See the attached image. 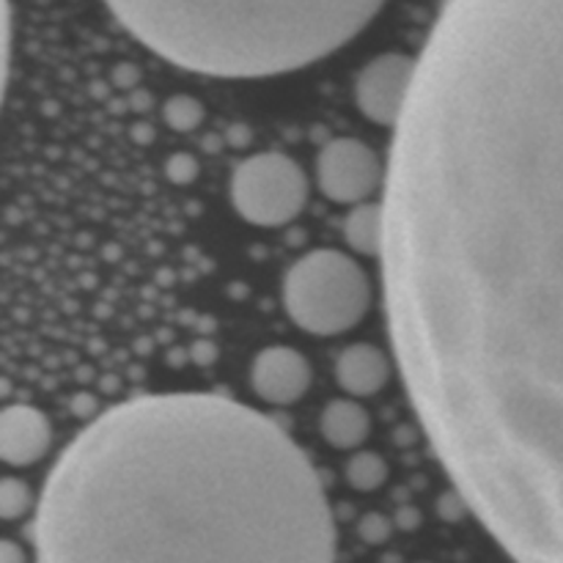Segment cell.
<instances>
[{"mask_svg": "<svg viewBox=\"0 0 563 563\" xmlns=\"http://www.w3.org/2000/svg\"><path fill=\"white\" fill-rule=\"evenodd\" d=\"M421 427L515 563H563V0H445L385 176Z\"/></svg>", "mask_w": 563, "mask_h": 563, "instance_id": "obj_1", "label": "cell"}, {"mask_svg": "<svg viewBox=\"0 0 563 563\" xmlns=\"http://www.w3.org/2000/svg\"><path fill=\"white\" fill-rule=\"evenodd\" d=\"M33 544L36 563H335V520L273 418L218 394H152L66 445Z\"/></svg>", "mask_w": 563, "mask_h": 563, "instance_id": "obj_2", "label": "cell"}, {"mask_svg": "<svg viewBox=\"0 0 563 563\" xmlns=\"http://www.w3.org/2000/svg\"><path fill=\"white\" fill-rule=\"evenodd\" d=\"M388 0H104L179 69L256 80L306 69L350 44Z\"/></svg>", "mask_w": 563, "mask_h": 563, "instance_id": "obj_3", "label": "cell"}, {"mask_svg": "<svg viewBox=\"0 0 563 563\" xmlns=\"http://www.w3.org/2000/svg\"><path fill=\"white\" fill-rule=\"evenodd\" d=\"M280 295L297 328L333 339L363 322L372 308V280L352 256L335 247H317L291 264Z\"/></svg>", "mask_w": 563, "mask_h": 563, "instance_id": "obj_4", "label": "cell"}, {"mask_svg": "<svg viewBox=\"0 0 563 563\" xmlns=\"http://www.w3.org/2000/svg\"><path fill=\"white\" fill-rule=\"evenodd\" d=\"M229 196L245 223L280 229L306 209L308 176L289 154H251L231 174Z\"/></svg>", "mask_w": 563, "mask_h": 563, "instance_id": "obj_5", "label": "cell"}, {"mask_svg": "<svg viewBox=\"0 0 563 563\" xmlns=\"http://www.w3.org/2000/svg\"><path fill=\"white\" fill-rule=\"evenodd\" d=\"M385 176L388 170H383L377 154L357 137H333L317 157L319 190L328 201L344 207L366 203L379 187H385Z\"/></svg>", "mask_w": 563, "mask_h": 563, "instance_id": "obj_6", "label": "cell"}, {"mask_svg": "<svg viewBox=\"0 0 563 563\" xmlns=\"http://www.w3.org/2000/svg\"><path fill=\"white\" fill-rule=\"evenodd\" d=\"M418 58L407 53H383L368 60L355 80V104L377 126H396L410 102Z\"/></svg>", "mask_w": 563, "mask_h": 563, "instance_id": "obj_7", "label": "cell"}, {"mask_svg": "<svg viewBox=\"0 0 563 563\" xmlns=\"http://www.w3.org/2000/svg\"><path fill=\"white\" fill-rule=\"evenodd\" d=\"M311 363L291 346H267L253 357L251 388L264 405H297L311 388Z\"/></svg>", "mask_w": 563, "mask_h": 563, "instance_id": "obj_8", "label": "cell"}, {"mask_svg": "<svg viewBox=\"0 0 563 563\" xmlns=\"http://www.w3.org/2000/svg\"><path fill=\"white\" fill-rule=\"evenodd\" d=\"M53 445V427L33 405H9L0 412V460L9 467H33Z\"/></svg>", "mask_w": 563, "mask_h": 563, "instance_id": "obj_9", "label": "cell"}, {"mask_svg": "<svg viewBox=\"0 0 563 563\" xmlns=\"http://www.w3.org/2000/svg\"><path fill=\"white\" fill-rule=\"evenodd\" d=\"M390 361L374 344H352L335 361V383L352 399L379 394L390 383Z\"/></svg>", "mask_w": 563, "mask_h": 563, "instance_id": "obj_10", "label": "cell"}, {"mask_svg": "<svg viewBox=\"0 0 563 563\" xmlns=\"http://www.w3.org/2000/svg\"><path fill=\"white\" fill-rule=\"evenodd\" d=\"M319 432L330 449L355 451L366 443L368 432H372V418L355 399H333L322 410Z\"/></svg>", "mask_w": 563, "mask_h": 563, "instance_id": "obj_11", "label": "cell"}, {"mask_svg": "<svg viewBox=\"0 0 563 563\" xmlns=\"http://www.w3.org/2000/svg\"><path fill=\"white\" fill-rule=\"evenodd\" d=\"M344 242L357 256H383L385 207L383 201H366L352 207L344 218Z\"/></svg>", "mask_w": 563, "mask_h": 563, "instance_id": "obj_12", "label": "cell"}, {"mask_svg": "<svg viewBox=\"0 0 563 563\" xmlns=\"http://www.w3.org/2000/svg\"><path fill=\"white\" fill-rule=\"evenodd\" d=\"M344 476L355 493H377L388 482V462L372 451H361L346 462Z\"/></svg>", "mask_w": 563, "mask_h": 563, "instance_id": "obj_13", "label": "cell"}, {"mask_svg": "<svg viewBox=\"0 0 563 563\" xmlns=\"http://www.w3.org/2000/svg\"><path fill=\"white\" fill-rule=\"evenodd\" d=\"M31 506L33 493L25 482L11 476H5L3 482H0V517H3V520H20V517H25L27 511H31Z\"/></svg>", "mask_w": 563, "mask_h": 563, "instance_id": "obj_14", "label": "cell"}, {"mask_svg": "<svg viewBox=\"0 0 563 563\" xmlns=\"http://www.w3.org/2000/svg\"><path fill=\"white\" fill-rule=\"evenodd\" d=\"M201 119V102H196V99L190 97H174L165 104V121H168L170 126H176V130H192Z\"/></svg>", "mask_w": 563, "mask_h": 563, "instance_id": "obj_15", "label": "cell"}, {"mask_svg": "<svg viewBox=\"0 0 563 563\" xmlns=\"http://www.w3.org/2000/svg\"><path fill=\"white\" fill-rule=\"evenodd\" d=\"M390 531H394V526H390L383 515H366L361 520V526H357V533H361L363 542H368V544L388 542Z\"/></svg>", "mask_w": 563, "mask_h": 563, "instance_id": "obj_16", "label": "cell"}, {"mask_svg": "<svg viewBox=\"0 0 563 563\" xmlns=\"http://www.w3.org/2000/svg\"><path fill=\"white\" fill-rule=\"evenodd\" d=\"M0 563H27L25 550L16 542H11V539H3L0 542Z\"/></svg>", "mask_w": 563, "mask_h": 563, "instance_id": "obj_17", "label": "cell"}, {"mask_svg": "<svg viewBox=\"0 0 563 563\" xmlns=\"http://www.w3.org/2000/svg\"><path fill=\"white\" fill-rule=\"evenodd\" d=\"M418 522H421V517H418L416 511L405 509V511H401V515H399V526H401V528H416Z\"/></svg>", "mask_w": 563, "mask_h": 563, "instance_id": "obj_18", "label": "cell"}]
</instances>
